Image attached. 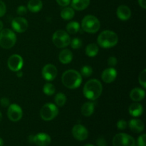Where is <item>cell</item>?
Masks as SVG:
<instances>
[{
    "mask_svg": "<svg viewBox=\"0 0 146 146\" xmlns=\"http://www.w3.org/2000/svg\"><path fill=\"white\" fill-rule=\"evenodd\" d=\"M103 86L101 83L97 79H91L84 85L83 93L85 97L91 101H95L101 96Z\"/></svg>",
    "mask_w": 146,
    "mask_h": 146,
    "instance_id": "cell-1",
    "label": "cell"
},
{
    "mask_svg": "<svg viewBox=\"0 0 146 146\" xmlns=\"http://www.w3.org/2000/svg\"><path fill=\"white\" fill-rule=\"evenodd\" d=\"M61 81L64 86L69 89H75L82 83V76L76 70H67L63 74Z\"/></svg>",
    "mask_w": 146,
    "mask_h": 146,
    "instance_id": "cell-2",
    "label": "cell"
},
{
    "mask_svg": "<svg viewBox=\"0 0 146 146\" xmlns=\"http://www.w3.org/2000/svg\"><path fill=\"white\" fill-rule=\"evenodd\" d=\"M97 42L102 48H111L118 44V36L114 31L106 30L98 35Z\"/></svg>",
    "mask_w": 146,
    "mask_h": 146,
    "instance_id": "cell-3",
    "label": "cell"
},
{
    "mask_svg": "<svg viewBox=\"0 0 146 146\" xmlns=\"http://www.w3.org/2000/svg\"><path fill=\"white\" fill-rule=\"evenodd\" d=\"M17 36L9 29H4L0 31V46L5 49L11 48L15 45Z\"/></svg>",
    "mask_w": 146,
    "mask_h": 146,
    "instance_id": "cell-4",
    "label": "cell"
},
{
    "mask_svg": "<svg viewBox=\"0 0 146 146\" xmlns=\"http://www.w3.org/2000/svg\"><path fill=\"white\" fill-rule=\"evenodd\" d=\"M101 24L98 19L93 15H87L83 19L81 27L84 31L90 34L96 33L99 30Z\"/></svg>",
    "mask_w": 146,
    "mask_h": 146,
    "instance_id": "cell-5",
    "label": "cell"
},
{
    "mask_svg": "<svg viewBox=\"0 0 146 146\" xmlns=\"http://www.w3.org/2000/svg\"><path fill=\"white\" fill-rule=\"evenodd\" d=\"M52 41L54 45L58 48H65L70 44L71 38L66 31L58 30L53 34Z\"/></svg>",
    "mask_w": 146,
    "mask_h": 146,
    "instance_id": "cell-6",
    "label": "cell"
},
{
    "mask_svg": "<svg viewBox=\"0 0 146 146\" xmlns=\"http://www.w3.org/2000/svg\"><path fill=\"white\" fill-rule=\"evenodd\" d=\"M58 114V108L53 104H46L40 111V116L44 121H49L54 119Z\"/></svg>",
    "mask_w": 146,
    "mask_h": 146,
    "instance_id": "cell-7",
    "label": "cell"
},
{
    "mask_svg": "<svg viewBox=\"0 0 146 146\" xmlns=\"http://www.w3.org/2000/svg\"><path fill=\"white\" fill-rule=\"evenodd\" d=\"M113 146H135V141L131 135L126 133H118L113 139Z\"/></svg>",
    "mask_w": 146,
    "mask_h": 146,
    "instance_id": "cell-8",
    "label": "cell"
},
{
    "mask_svg": "<svg viewBox=\"0 0 146 146\" xmlns=\"http://www.w3.org/2000/svg\"><path fill=\"white\" fill-rule=\"evenodd\" d=\"M23 112L21 107L17 104H11L8 106L7 116L10 121L17 122L22 118Z\"/></svg>",
    "mask_w": 146,
    "mask_h": 146,
    "instance_id": "cell-9",
    "label": "cell"
},
{
    "mask_svg": "<svg viewBox=\"0 0 146 146\" xmlns=\"http://www.w3.org/2000/svg\"><path fill=\"white\" fill-rule=\"evenodd\" d=\"M24 64L23 58L19 54H13L9 58L7 65L11 71L17 72L21 69Z\"/></svg>",
    "mask_w": 146,
    "mask_h": 146,
    "instance_id": "cell-10",
    "label": "cell"
},
{
    "mask_svg": "<svg viewBox=\"0 0 146 146\" xmlns=\"http://www.w3.org/2000/svg\"><path fill=\"white\" fill-rule=\"evenodd\" d=\"M72 135L76 140L79 141H85L88 136V131L86 127L81 124H76L72 128Z\"/></svg>",
    "mask_w": 146,
    "mask_h": 146,
    "instance_id": "cell-11",
    "label": "cell"
},
{
    "mask_svg": "<svg viewBox=\"0 0 146 146\" xmlns=\"http://www.w3.org/2000/svg\"><path fill=\"white\" fill-rule=\"evenodd\" d=\"M12 29L17 33H24L28 28V21L21 17H16L11 21Z\"/></svg>",
    "mask_w": 146,
    "mask_h": 146,
    "instance_id": "cell-12",
    "label": "cell"
},
{
    "mask_svg": "<svg viewBox=\"0 0 146 146\" xmlns=\"http://www.w3.org/2000/svg\"><path fill=\"white\" fill-rule=\"evenodd\" d=\"M42 76L45 80L48 81H51L56 78L57 76L56 67L53 64H46L42 68Z\"/></svg>",
    "mask_w": 146,
    "mask_h": 146,
    "instance_id": "cell-13",
    "label": "cell"
},
{
    "mask_svg": "<svg viewBox=\"0 0 146 146\" xmlns=\"http://www.w3.org/2000/svg\"><path fill=\"white\" fill-rule=\"evenodd\" d=\"M51 138L45 133H39L33 136V143L38 146H48L50 145Z\"/></svg>",
    "mask_w": 146,
    "mask_h": 146,
    "instance_id": "cell-14",
    "label": "cell"
},
{
    "mask_svg": "<svg viewBox=\"0 0 146 146\" xmlns=\"http://www.w3.org/2000/svg\"><path fill=\"white\" fill-rule=\"evenodd\" d=\"M117 76V71L113 67L106 68L104 70L101 75L102 80L106 84H111L113 81H115Z\"/></svg>",
    "mask_w": 146,
    "mask_h": 146,
    "instance_id": "cell-15",
    "label": "cell"
},
{
    "mask_svg": "<svg viewBox=\"0 0 146 146\" xmlns=\"http://www.w3.org/2000/svg\"><path fill=\"white\" fill-rule=\"evenodd\" d=\"M116 15L119 19L122 21H127L131 16V11L128 6L121 5L118 7Z\"/></svg>",
    "mask_w": 146,
    "mask_h": 146,
    "instance_id": "cell-16",
    "label": "cell"
},
{
    "mask_svg": "<svg viewBox=\"0 0 146 146\" xmlns=\"http://www.w3.org/2000/svg\"><path fill=\"white\" fill-rule=\"evenodd\" d=\"M130 129L131 131L135 133H139L143 131L145 128L143 122L139 119H131L128 123Z\"/></svg>",
    "mask_w": 146,
    "mask_h": 146,
    "instance_id": "cell-17",
    "label": "cell"
},
{
    "mask_svg": "<svg viewBox=\"0 0 146 146\" xmlns=\"http://www.w3.org/2000/svg\"><path fill=\"white\" fill-rule=\"evenodd\" d=\"M145 92L143 89H141L140 88H135L131 90L130 93V97L131 99L135 102L141 101L145 98Z\"/></svg>",
    "mask_w": 146,
    "mask_h": 146,
    "instance_id": "cell-18",
    "label": "cell"
},
{
    "mask_svg": "<svg viewBox=\"0 0 146 146\" xmlns=\"http://www.w3.org/2000/svg\"><path fill=\"white\" fill-rule=\"evenodd\" d=\"M128 111H129L130 115H132L133 117H139L143 113V108L141 104L134 103L130 106Z\"/></svg>",
    "mask_w": 146,
    "mask_h": 146,
    "instance_id": "cell-19",
    "label": "cell"
},
{
    "mask_svg": "<svg viewBox=\"0 0 146 146\" xmlns=\"http://www.w3.org/2000/svg\"><path fill=\"white\" fill-rule=\"evenodd\" d=\"M58 59L61 63L64 64H68L71 63L73 59V54L69 49H64L60 52Z\"/></svg>",
    "mask_w": 146,
    "mask_h": 146,
    "instance_id": "cell-20",
    "label": "cell"
},
{
    "mask_svg": "<svg viewBox=\"0 0 146 146\" xmlns=\"http://www.w3.org/2000/svg\"><path fill=\"white\" fill-rule=\"evenodd\" d=\"M71 7L77 11H82L86 9L90 4V0H72Z\"/></svg>",
    "mask_w": 146,
    "mask_h": 146,
    "instance_id": "cell-21",
    "label": "cell"
},
{
    "mask_svg": "<svg viewBox=\"0 0 146 146\" xmlns=\"http://www.w3.org/2000/svg\"><path fill=\"white\" fill-rule=\"evenodd\" d=\"M43 7V3L41 0H29L27 5V9L31 12L36 13L41 11Z\"/></svg>",
    "mask_w": 146,
    "mask_h": 146,
    "instance_id": "cell-22",
    "label": "cell"
},
{
    "mask_svg": "<svg viewBox=\"0 0 146 146\" xmlns=\"http://www.w3.org/2000/svg\"><path fill=\"white\" fill-rule=\"evenodd\" d=\"M94 111V104L92 102H86L81 107V113L86 117L91 116Z\"/></svg>",
    "mask_w": 146,
    "mask_h": 146,
    "instance_id": "cell-23",
    "label": "cell"
},
{
    "mask_svg": "<svg viewBox=\"0 0 146 146\" xmlns=\"http://www.w3.org/2000/svg\"><path fill=\"white\" fill-rule=\"evenodd\" d=\"M99 48L97 44H90L86 48V54L89 57H95L98 54Z\"/></svg>",
    "mask_w": 146,
    "mask_h": 146,
    "instance_id": "cell-24",
    "label": "cell"
},
{
    "mask_svg": "<svg viewBox=\"0 0 146 146\" xmlns=\"http://www.w3.org/2000/svg\"><path fill=\"white\" fill-rule=\"evenodd\" d=\"M74 15H75V12H74V9L71 7H65L61 11V18L65 20H71V19L74 18Z\"/></svg>",
    "mask_w": 146,
    "mask_h": 146,
    "instance_id": "cell-25",
    "label": "cell"
},
{
    "mask_svg": "<svg viewBox=\"0 0 146 146\" xmlns=\"http://www.w3.org/2000/svg\"><path fill=\"white\" fill-rule=\"evenodd\" d=\"M67 32L71 34H75L80 30V24L76 21H71L66 25Z\"/></svg>",
    "mask_w": 146,
    "mask_h": 146,
    "instance_id": "cell-26",
    "label": "cell"
},
{
    "mask_svg": "<svg viewBox=\"0 0 146 146\" xmlns=\"http://www.w3.org/2000/svg\"><path fill=\"white\" fill-rule=\"evenodd\" d=\"M54 101H55L56 104L58 107H62L65 105L66 102V96L63 93H58L56 95Z\"/></svg>",
    "mask_w": 146,
    "mask_h": 146,
    "instance_id": "cell-27",
    "label": "cell"
},
{
    "mask_svg": "<svg viewBox=\"0 0 146 146\" xmlns=\"http://www.w3.org/2000/svg\"><path fill=\"white\" fill-rule=\"evenodd\" d=\"M43 91L47 96H52L55 94L56 88L52 84L47 83L43 87Z\"/></svg>",
    "mask_w": 146,
    "mask_h": 146,
    "instance_id": "cell-28",
    "label": "cell"
},
{
    "mask_svg": "<svg viewBox=\"0 0 146 146\" xmlns=\"http://www.w3.org/2000/svg\"><path fill=\"white\" fill-rule=\"evenodd\" d=\"M93 68L90 66H84L81 69V75L84 77H89L92 75Z\"/></svg>",
    "mask_w": 146,
    "mask_h": 146,
    "instance_id": "cell-29",
    "label": "cell"
},
{
    "mask_svg": "<svg viewBox=\"0 0 146 146\" xmlns=\"http://www.w3.org/2000/svg\"><path fill=\"white\" fill-rule=\"evenodd\" d=\"M70 44H71V46L72 48L78 49V48H81V46H82V41L79 38H74L70 41Z\"/></svg>",
    "mask_w": 146,
    "mask_h": 146,
    "instance_id": "cell-30",
    "label": "cell"
},
{
    "mask_svg": "<svg viewBox=\"0 0 146 146\" xmlns=\"http://www.w3.org/2000/svg\"><path fill=\"white\" fill-rule=\"evenodd\" d=\"M138 81L140 84L143 87V88H146V70L144 69L142 72L140 74L138 77Z\"/></svg>",
    "mask_w": 146,
    "mask_h": 146,
    "instance_id": "cell-31",
    "label": "cell"
},
{
    "mask_svg": "<svg viewBox=\"0 0 146 146\" xmlns=\"http://www.w3.org/2000/svg\"><path fill=\"white\" fill-rule=\"evenodd\" d=\"M145 138V134H143V135H140L138 138V141H137V145H138V146H146Z\"/></svg>",
    "mask_w": 146,
    "mask_h": 146,
    "instance_id": "cell-32",
    "label": "cell"
},
{
    "mask_svg": "<svg viewBox=\"0 0 146 146\" xmlns=\"http://www.w3.org/2000/svg\"><path fill=\"white\" fill-rule=\"evenodd\" d=\"M117 128L119 130L122 131V130H125V128H127V125H128V123L125 121L124 120H120L117 122Z\"/></svg>",
    "mask_w": 146,
    "mask_h": 146,
    "instance_id": "cell-33",
    "label": "cell"
},
{
    "mask_svg": "<svg viewBox=\"0 0 146 146\" xmlns=\"http://www.w3.org/2000/svg\"><path fill=\"white\" fill-rule=\"evenodd\" d=\"M17 12L19 16L25 15L27 13V8L26 7H24V6H19V7L17 8Z\"/></svg>",
    "mask_w": 146,
    "mask_h": 146,
    "instance_id": "cell-34",
    "label": "cell"
},
{
    "mask_svg": "<svg viewBox=\"0 0 146 146\" xmlns=\"http://www.w3.org/2000/svg\"><path fill=\"white\" fill-rule=\"evenodd\" d=\"M7 11V7L4 1L0 0V17H2Z\"/></svg>",
    "mask_w": 146,
    "mask_h": 146,
    "instance_id": "cell-35",
    "label": "cell"
},
{
    "mask_svg": "<svg viewBox=\"0 0 146 146\" xmlns=\"http://www.w3.org/2000/svg\"><path fill=\"white\" fill-rule=\"evenodd\" d=\"M118 63V60L115 56H110L108 59V64L111 67H113L116 66Z\"/></svg>",
    "mask_w": 146,
    "mask_h": 146,
    "instance_id": "cell-36",
    "label": "cell"
},
{
    "mask_svg": "<svg viewBox=\"0 0 146 146\" xmlns=\"http://www.w3.org/2000/svg\"><path fill=\"white\" fill-rule=\"evenodd\" d=\"M10 104V101L9 99H8L7 98H1L0 99V105L1 106L4 108L6 107H8Z\"/></svg>",
    "mask_w": 146,
    "mask_h": 146,
    "instance_id": "cell-37",
    "label": "cell"
},
{
    "mask_svg": "<svg viewBox=\"0 0 146 146\" xmlns=\"http://www.w3.org/2000/svg\"><path fill=\"white\" fill-rule=\"evenodd\" d=\"M71 0H56V2L61 7H67L68 4H70Z\"/></svg>",
    "mask_w": 146,
    "mask_h": 146,
    "instance_id": "cell-38",
    "label": "cell"
},
{
    "mask_svg": "<svg viewBox=\"0 0 146 146\" xmlns=\"http://www.w3.org/2000/svg\"><path fill=\"white\" fill-rule=\"evenodd\" d=\"M96 144L98 146H106L107 142L104 138H98L96 141Z\"/></svg>",
    "mask_w": 146,
    "mask_h": 146,
    "instance_id": "cell-39",
    "label": "cell"
},
{
    "mask_svg": "<svg viewBox=\"0 0 146 146\" xmlns=\"http://www.w3.org/2000/svg\"><path fill=\"white\" fill-rule=\"evenodd\" d=\"M138 4L143 9L146 8V0H138Z\"/></svg>",
    "mask_w": 146,
    "mask_h": 146,
    "instance_id": "cell-40",
    "label": "cell"
},
{
    "mask_svg": "<svg viewBox=\"0 0 146 146\" xmlns=\"http://www.w3.org/2000/svg\"><path fill=\"white\" fill-rule=\"evenodd\" d=\"M33 136H34V135H29V141L30 143H33Z\"/></svg>",
    "mask_w": 146,
    "mask_h": 146,
    "instance_id": "cell-41",
    "label": "cell"
},
{
    "mask_svg": "<svg viewBox=\"0 0 146 146\" xmlns=\"http://www.w3.org/2000/svg\"><path fill=\"white\" fill-rule=\"evenodd\" d=\"M17 75L18 77H21L23 76V74H22V72H20V71H17Z\"/></svg>",
    "mask_w": 146,
    "mask_h": 146,
    "instance_id": "cell-42",
    "label": "cell"
},
{
    "mask_svg": "<svg viewBox=\"0 0 146 146\" xmlns=\"http://www.w3.org/2000/svg\"><path fill=\"white\" fill-rule=\"evenodd\" d=\"M4 145V141L1 138H0V146H3Z\"/></svg>",
    "mask_w": 146,
    "mask_h": 146,
    "instance_id": "cell-43",
    "label": "cell"
},
{
    "mask_svg": "<svg viewBox=\"0 0 146 146\" xmlns=\"http://www.w3.org/2000/svg\"><path fill=\"white\" fill-rule=\"evenodd\" d=\"M3 23H2V21H0V31H1V30L3 29Z\"/></svg>",
    "mask_w": 146,
    "mask_h": 146,
    "instance_id": "cell-44",
    "label": "cell"
},
{
    "mask_svg": "<svg viewBox=\"0 0 146 146\" xmlns=\"http://www.w3.org/2000/svg\"><path fill=\"white\" fill-rule=\"evenodd\" d=\"M1 119H2V114H1V111H0V121H1Z\"/></svg>",
    "mask_w": 146,
    "mask_h": 146,
    "instance_id": "cell-45",
    "label": "cell"
},
{
    "mask_svg": "<svg viewBox=\"0 0 146 146\" xmlns=\"http://www.w3.org/2000/svg\"><path fill=\"white\" fill-rule=\"evenodd\" d=\"M84 146H94V145H92V144H89V143H88V144H86V145H84Z\"/></svg>",
    "mask_w": 146,
    "mask_h": 146,
    "instance_id": "cell-46",
    "label": "cell"
}]
</instances>
